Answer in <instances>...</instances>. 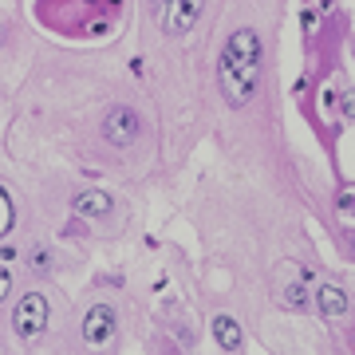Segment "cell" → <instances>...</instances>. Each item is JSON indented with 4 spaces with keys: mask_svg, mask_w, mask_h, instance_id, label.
<instances>
[{
    "mask_svg": "<svg viewBox=\"0 0 355 355\" xmlns=\"http://www.w3.org/2000/svg\"><path fill=\"white\" fill-rule=\"evenodd\" d=\"M202 4L205 0H170L162 12V32L170 40H182L190 36L193 24H198V16H202Z\"/></svg>",
    "mask_w": 355,
    "mask_h": 355,
    "instance_id": "277c9868",
    "label": "cell"
},
{
    "mask_svg": "<svg viewBox=\"0 0 355 355\" xmlns=\"http://www.w3.org/2000/svg\"><path fill=\"white\" fill-rule=\"evenodd\" d=\"M347 308H352V300H347V292H343L340 284H320L316 288V312L324 320L347 316Z\"/></svg>",
    "mask_w": 355,
    "mask_h": 355,
    "instance_id": "8992f818",
    "label": "cell"
},
{
    "mask_svg": "<svg viewBox=\"0 0 355 355\" xmlns=\"http://www.w3.org/2000/svg\"><path fill=\"white\" fill-rule=\"evenodd\" d=\"M71 209H76V217H107L114 209V198L107 190H83L71 202Z\"/></svg>",
    "mask_w": 355,
    "mask_h": 355,
    "instance_id": "52a82bcc",
    "label": "cell"
},
{
    "mask_svg": "<svg viewBox=\"0 0 355 355\" xmlns=\"http://www.w3.org/2000/svg\"><path fill=\"white\" fill-rule=\"evenodd\" d=\"M8 292H12V272L0 268V300H8Z\"/></svg>",
    "mask_w": 355,
    "mask_h": 355,
    "instance_id": "8fae6325",
    "label": "cell"
},
{
    "mask_svg": "<svg viewBox=\"0 0 355 355\" xmlns=\"http://www.w3.org/2000/svg\"><path fill=\"white\" fill-rule=\"evenodd\" d=\"M343 114H347V119H355V91H347V95H343Z\"/></svg>",
    "mask_w": 355,
    "mask_h": 355,
    "instance_id": "7c38bea8",
    "label": "cell"
},
{
    "mask_svg": "<svg viewBox=\"0 0 355 355\" xmlns=\"http://www.w3.org/2000/svg\"><path fill=\"white\" fill-rule=\"evenodd\" d=\"M114 328H119V316H114L111 304H95L83 316V340L91 343V347H103V343L114 336Z\"/></svg>",
    "mask_w": 355,
    "mask_h": 355,
    "instance_id": "5b68a950",
    "label": "cell"
},
{
    "mask_svg": "<svg viewBox=\"0 0 355 355\" xmlns=\"http://www.w3.org/2000/svg\"><path fill=\"white\" fill-rule=\"evenodd\" d=\"M44 328H48V296L44 292H28L12 312V331L20 340H36Z\"/></svg>",
    "mask_w": 355,
    "mask_h": 355,
    "instance_id": "7a4b0ae2",
    "label": "cell"
},
{
    "mask_svg": "<svg viewBox=\"0 0 355 355\" xmlns=\"http://www.w3.org/2000/svg\"><path fill=\"white\" fill-rule=\"evenodd\" d=\"M28 265L36 268V272H48L51 268V249H32V261Z\"/></svg>",
    "mask_w": 355,
    "mask_h": 355,
    "instance_id": "30bf717a",
    "label": "cell"
},
{
    "mask_svg": "<svg viewBox=\"0 0 355 355\" xmlns=\"http://www.w3.org/2000/svg\"><path fill=\"white\" fill-rule=\"evenodd\" d=\"M0 44H4V28H0Z\"/></svg>",
    "mask_w": 355,
    "mask_h": 355,
    "instance_id": "4fadbf2b",
    "label": "cell"
},
{
    "mask_svg": "<svg viewBox=\"0 0 355 355\" xmlns=\"http://www.w3.org/2000/svg\"><path fill=\"white\" fill-rule=\"evenodd\" d=\"M142 130V119L135 107H111V111L103 114V139L111 142V146H130V142L139 139Z\"/></svg>",
    "mask_w": 355,
    "mask_h": 355,
    "instance_id": "3957f363",
    "label": "cell"
},
{
    "mask_svg": "<svg viewBox=\"0 0 355 355\" xmlns=\"http://www.w3.org/2000/svg\"><path fill=\"white\" fill-rule=\"evenodd\" d=\"M217 87L229 107L253 103L257 87H261V40L253 28H241L225 40V48L217 55Z\"/></svg>",
    "mask_w": 355,
    "mask_h": 355,
    "instance_id": "6da1fadb",
    "label": "cell"
},
{
    "mask_svg": "<svg viewBox=\"0 0 355 355\" xmlns=\"http://www.w3.org/2000/svg\"><path fill=\"white\" fill-rule=\"evenodd\" d=\"M280 304L292 308V312H304L308 308V288L304 284H288V288L280 292Z\"/></svg>",
    "mask_w": 355,
    "mask_h": 355,
    "instance_id": "9c48e42d",
    "label": "cell"
},
{
    "mask_svg": "<svg viewBox=\"0 0 355 355\" xmlns=\"http://www.w3.org/2000/svg\"><path fill=\"white\" fill-rule=\"evenodd\" d=\"M214 340H217V347H221V352H241V343H245V336H241V324H237V320L233 316H225V312H221V316H214Z\"/></svg>",
    "mask_w": 355,
    "mask_h": 355,
    "instance_id": "ba28073f",
    "label": "cell"
}]
</instances>
